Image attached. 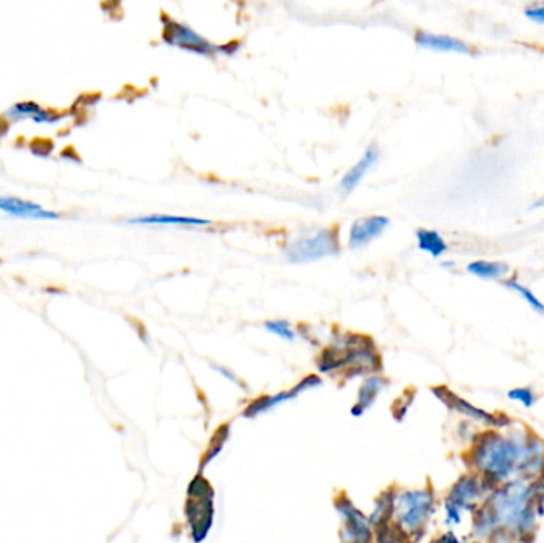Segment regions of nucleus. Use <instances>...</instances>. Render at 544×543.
I'll return each instance as SVG.
<instances>
[{
	"label": "nucleus",
	"instance_id": "ddd939ff",
	"mask_svg": "<svg viewBox=\"0 0 544 543\" xmlns=\"http://www.w3.org/2000/svg\"><path fill=\"white\" fill-rule=\"evenodd\" d=\"M0 212L16 219L24 220H58L61 214L50 209L43 208L34 201L23 200L20 196L0 195Z\"/></svg>",
	"mask_w": 544,
	"mask_h": 543
},
{
	"label": "nucleus",
	"instance_id": "aec40b11",
	"mask_svg": "<svg viewBox=\"0 0 544 543\" xmlns=\"http://www.w3.org/2000/svg\"><path fill=\"white\" fill-rule=\"evenodd\" d=\"M416 238L417 246L425 254L438 258L447 252L446 241H444L443 236L438 231L424 230L422 228V230H417Z\"/></svg>",
	"mask_w": 544,
	"mask_h": 543
},
{
	"label": "nucleus",
	"instance_id": "b1692460",
	"mask_svg": "<svg viewBox=\"0 0 544 543\" xmlns=\"http://www.w3.org/2000/svg\"><path fill=\"white\" fill-rule=\"evenodd\" d=\"M265 329L272 335L279 336L282 340L293 341L296 338L295 330L292 324L287 321H268L265 322Z\"/></svg>",
	"mask_w": 544,
	"mask_h": 543
},
{
	"label": "nucleus",
	"instance_id": "f8f14e48",
	"mask_svg": "<svg viewBox=\"0 0 544 543\" xmlns=\"http://www.w3.org/2000/svg\"><path fill=\"white\" fill-rule=\"evenodd\" d=\"M322 384V378H319L317 375L304 376L300 383L296 384L292 389H288V391H282L279 392V394L274 395H265V397L253 400V402H250L249 405H247L242 416H244L245 419L258 418V416H263L265 413H268V411L282 407L284 403L298 399L304 392L314 391V389L322 386Z\"/></svg>",
	"mask_w": 544,
	"mask_h": 543
},
{
	"label": "nucleus",
	"instance_id": "2eb2a0df",
	"mask_svg": "<svg viewBox=\"0 0 544 543\" xmlns=\"http://www.w3.org/2000/svg\"><path fill=\"white\" fill-rule=\"evenodd\" d=\"M387 386H389V379L384 376L376 375V373L368 376L358 389L357 400H355L354 407L350 408V415L354 418H362L366 411L370 410L377 402V397Z\"/></svg>",
	"mask_w": 544,
	"mask_h": 543
},
{
	"label": "nucleus",
	"instance_id": "a878e982",
	"mask_svg": "<svg viewBox=\"0 0 544 543\" xmlns=\"http://www.w3.org/2000/svg\"><path fill=\"white\" fill-rule=\"evenodd\" d=\"M212 367V370L214 372H217L218 375L222 376V378L228 379L230 383H233L234 386L241 387L242 391H247V386H245L244 381L242 379L238 378V375L236 373L231 372L230 368L223 367V365H217L212 364L210 365Z\"/></svg>",
	"mask_w": 544,
	"mask_h": 543
},
{
	"label": "nucleus",
	"instance_id": "0eeeda50",
	"mask_svg": "<svg viewBox=\"0 0 544 543\" xmlns=\"http://www.w3.org/2000/svg\"><path fill=\"white\" fill-rule=\"evenodd\" d=\"M494 488L495 486L484 478L479 480L473 475L460 478L452 486L451 491L447 494L446 502H444L447 526H459L462 523L463 512H475L479 507V499Z\"/></svg>",
	"mask_w": 544,
	"mask_h": 543
},
{
	"label": "nucleus",
	"instance_id": "39448f33",
	"mask_svg": "<svg viewBox=\"0 0 544 543\" xmlns=\"http://www.w3.org/2000/svg\"><path fill=\"white\" fill-rule=\"evenodd\" d=\"M436 510V497L432 489H416L403 491L395 499V521L398 528L412 540H420L425 536L427 524L432 520Z\"/></svg>",
	"mask_w": 544,
	"mask_h": 543
},
{
	"label": "nucleus",
	"instance_id": "5701e85b",
	"mask_svg": "<svg viewBox=\"0 0 544 543\" xmlns=\"http://www.w3.org/2000/svg\"><path fill=\"white\" fill-rule=\"evenodd\" d=\"M503 286L508 287L510 290L519 293L522 298H524L530 306H532L538 314H543L544 316V303L543 301L538 300L537 295H533L532 290L527 289V287L521 286L519 282L514 281H505Z\"/></svg>",
	"mask_w": 544,
	"mask_h": 543
},
{
	"label": "nucleus",
	"instance_id": "4468645a",
	"mask_svg": "<svg viewBox=\"0 0 544 543\" xmlns=\"http://www.w3.org/2000/svg\"><path fill=\"white\" fill-rule=\"evenodd\" d=\"M389 225L390 220L384 215H370V217L355 220L349 230L350 249L358 251L373 243L374 239L379 238L389 228Z\"/></svg>",
	"mask_w": 544,
	"mask_h": 543
},
{
	"label": "nucleus",
	"instance_id": "1a4fd4ad",
	"mask_svg": "<svg viewBox=\"0 0 544 543\" xmlns=\"http://www.w3.org/2000/svg\"><path fill=\"white\" fill-rule=\"evenodd\" d=\"M163 39L171 47L187 51L191 55L214 56L218 53V47L204 39L195 29L169 18H164Z\"/></svg>",
	"mask_w": 544,
	"mask_h": 543
},
{
	"label": "nucleus",
	"instance_id": "f3484780",
	"mask_svg": "<svg viewBox=\"0 0 544 543\" xmlns=\"http://www.w3.org/2000/svg\"><path fill=\"white\" fill-rule=\"evenodd\" d=\"M131 225H150V227H207L209 220L185 215L150 214L129 219Z\"/></svg>",
	"mask_w": 544,
	"mask_h": 543
},
{
	"label": "nucleus",
	"instance_id": "423d86ee",
	"mask_svg": "<svg viewBox=\"0 0 544 543\" xmlns=\"http://www.w3.org/2000/svg\"><path fill=\"white\" fill-rule=\"evenodd\" d=\"M341 252L336 228H319L301 236L285 247V257L295 265L319 262L322 258L335 257Z\"/></svg>",
	"mask_w": 544,
	"mask_h": 543
},
{
	"label": "nucleus",
	"instance_id": "bb28decb",
	"mask_svg": "<svg viewBox=\"0 0 544 543\" xmlns=\"http://www.w3.org/2000/svg\"><path fill=\"white\" fill-rule=\"evenodd\" d=\"M525 16L529 20L535 21V23L544 24V5L543 7H533L525 10Z\"/></svg>",
	"mask_w": 544,
	"mask_h": 543
},
{
	"label": "nucleus",
	"instance_id": "cd10ccee",
	"mask_svg": "<svg viewBox=\"0 0 544 543\" xmlns=\"http://www.w3.org/2000/svg\"><path fill=\"white\" fill-rule=\"evenodd\" d=\"M440 540L441 542L459 543V539L455 537L454 531H447Z\"/></svg>",
	"mask_w": 544,
	"mask_h": 543
},
{
	"label": "nucleus",
	"instance_id": "20e7f679",
	"mask_svg": "<svg viewBox=\"0 0 544 543\" xmlns=\"http://www.w3.org/2000/svg\"><path fill=\"white\" fill-rule=\"evenodd\" d=\"M183 508L191 540L203 543L215 523V489L203 473H196V477L190 481Z\"/></svg>",
	"mask_w": 544,
	"mask_h": 543
},
{
	"label": "nucleus",
	"instance_id": "f03ea898",
	"mask_svg": "<svg viewBox=\"0 0 544 543\" xmlns=\"http://www.w3.org/2000/svg\"><path fill=\"white\" fill-rule=\"evenodd\" d=\"M470 465L492 485L513 480L514 477L538 475L544 470V445L535 435L497 434L489 430L481 434L470 451Z\"/></svg>",
	"mask_w": 544,
	"mask_h": 543
},
{
	"label": "nucleus",
	"instance_id": "393cba45",
	"mask_svg": "<svg viewBox=\"0 0 544 543\" xmlns=\"http://www.w3.org/2000/svg\"><path fill=\"white\" fill-rule=\"evenodd\" d=\"M508 397L514 400V402L522 403L525 408H532L535 402H537L535 394H533V389H530V387H516V389H511L508 392Z\"/></svg>",
	"mask_w": 544,
	"mask_h": 543
},
{
	"label": "nucleus",
	"instance_id": "9d476101",
	"mask_svg": "<svg viewBox=\"0 0 544 543\" xmlns=\"http://www.w3.org/2000/svg\"><path fill=\"white\" fill-rule=\"evenodd\" d=\"M432 394L449 410L467 416L473 421L484 422L486 426L492 427V429H505V427H510L513 424V421L506 415H494V413H489V411L471 405L468 400L462 399L460 395L452 392L449 387H432Z\"/></svg>",
	"mask_w": 544,
	"mask_h": 543
},
{
	"label": "nucleus",
	"instance_id": "7ed1b4c3",
	"mask_svg": "<svg viewBox=\"0 0 544 543\" xmlns=\"http://www.w3.org/2000/svg\"><path fill=\"white\" fill-rule=\"evenodd\" d=\"M381 357L370 336L347 333L336 336L330 348L320 354L319 372L323 375L344 372V378L354 379L381 370Z\"/></svg>",
	"mask_w": 544,
	"mask_h": 543
},
{
	"label": "nucleus",
	"instance_id": "dca6fc26",
	"mask_svg": "<svg viewBox=\"0 0 544 543\" xmlns=\"http://www.w3.org/2000/svg\"><path fill=\"white\" fill-rule=\"evenodd\" d=\"M379 158H381V152L377 149V145L368 147L366 152L363 153V157L346 172V176L342 177L341 185H339L341 192L344 195H350V193L354 192L355 188L362 184L366 174L377 165Z\"/></svg>",
	"mask_w": 544,
	"mask_h": 543
},
{
	"label": "nucleus",
	"instance_id": "f257e3e1",
	"mask_svg": "<svg viewBox=\"0 0 544 543\" xmlns=\"http://www.w3.org/2000/svg\"><path fill=\"white\" fill-rule=\"evenodd\" d=\"M484 504L476 508L473 515V529L478 536L489 534H522L532 532L537 523L538 513H543L544 478L527 481L525 477L505 481V485L490 491Z\"/></svg>",
	"mask_w": 544,
	"mask_h": 543
},
{
	"label": "nucleus",
	"instance_id": "a211bd4d",
	"mask_svg": "<svg viewBox=\"0 0 544 543\" xmlns=\"http://www.w3.org/2000/svg\"><path fill=\"white\" fill-rule=\"evenodd\" d=\"M416 43L427 50L441 51V53H460L470 55L471 50L467 43L443 34H430V32H417Z\"/></svg>",
	"mask_w": 544,
	"mask_h": 543
},
{
	"label": "nucleus",
	"instance_id": "4be33fe9",
	"mask_svg": "<svg viewBox=\"0 0 544 543\" xmlns=\"http://www.w3.org/2000/svg\"><path fill=\"white\" fill-rule=\"evenodd\" d=\"M414 399H416V391H414V389H409V391H406L405 394L401 395L400 399H397V402L393 403L392 415L395 421H405L409 410H411L412 403H414Z\"/></svg>",
	"mask_w": 544,
	"mask_h": 543
},
{
	"label": "nucleus",
	"instance_id": "412c9836",
	"mask_svg": "<svg viewBox=\"0 0 544 543\" xmlns=\"http://www.w3.org/2000/svg\"><path fill=\"white\" fill-rule=\"evenodd\" d=\"M467 271L468 273L475 274L476 278L497 281V279L505 278L506 274L510 273V266L503 262L479 260V262L470 263L467 266Z\"/></svg>",
	"mask_w": 544,
	"mask_h": 543
},
{
	"label": "nucleus",
	"instance_id": "c85d7f7f",
	"mask_svg": "<svg viewBox=\"0 0 544 543\" xmlns=\"http://www.w3.org/2000/svg\"><path fill=\"white\" fill-rule=\"evenodd\" d=\"M8 131V123L5 122L4 118H0V137H4Z\"/></svg>",
	"mask_w": 544,
	"mask_h": 543
},
{
	"label": "nucleus",
	"instance_id": "6e6552de",
	"mask_svg": "<svg viewBox=\"0 0 544 543\" xmlns=\"http://www.w3.org/2000/svg\"><path fill=\"white\" fill-rule=\"evenodd\" d=\"M335 510L342 521L341 539L350 543L373 542L374 532L370 518L350 501L347 494H339L335 501Z\"/></svg>",
	"mask_w": 544,
	"mask_h": 543
},
{
	"label": "nucleus",
	"instance_id": "9b49d317",
	"mask_svg": "<svg viewBox=\"0 0 544 543\" xmlns=\"http://www.w3.org/2000/svg\"><path fill=\"white\" fill-rule=\"evenodd\" d=\"M2 118L8 126L29 123V125L43 126V128H56L64 123V115L61 112L50 107H43L35 101L15 102L5 110Z\"/></svg>",
	"mask_w": 544,
	"mask_h": 543
},
{
	"label": "nucleus",
	"instance_id": "6ab92c4d",
	"mask_svg": "<svg viewBox=\"0 0 544 543\" xmlns=\"http://www.w3.org/2000/svg\"><path fill=\"white\" fill-rule=\"evenodd\" d=\"M231 437L230 424H223L215 430V434L210 438L209 448L204 453L203 459L199 462V472L204 473V470L209 467V464L215 461V459L223 453L226 443Z\"/></svg>",
	"mask_w": 544,
	"mask_h": 543
}]
</instances>
